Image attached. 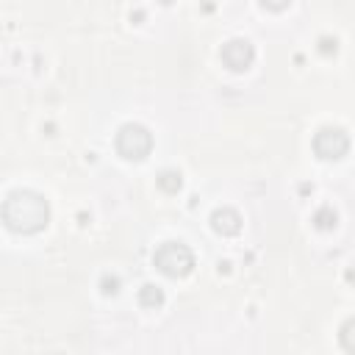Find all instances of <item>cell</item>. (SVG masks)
I'll return each instance as SVG.
<instances>
[{
    "label": "cell",
    "mask_w": 355,
    "mask_h": 355,
    "mask_svg": "<svg viewBox=\"0 0 355 355\" xmlns=\"http://www.w3.org/2000/svg\"><path fill=\"white\" fill-rule=\"evenodd\" d=\"M211 227L219 233V236H236L241 230V216L236 208H216L211 214Z\"/></svg>",
    "instance_id": "6"
},
{
    "label": "cell",
    "mask_w": 355,
    "mask_h": 355,
    "mask_svg": "<svg viewBox=\"0 0 355 355\" xmlns=\"http://www.w3.org/2000/svg\"><path fill=\"white\" fill-rule=\"evenodd\" d=\"M3 222L14 233H39L50 222V202L31 189H14L3 200Z\"/></svg>",
    "instance_id": "1"
},
{
    "label": "cell",
    "mask_w": 355,
    "mask_h": 355,
    "mask_svg": "<svg viewBox=\"0 0 355 355\" xmlns=\"http://www.w3.org/2000/svg\"><path fill=\"white\" fill-rule=\"evenodd\" d=\"M180 172H175V169H164L161 175H158V189L161 191H166V194H175L178 189H180Z\"/></svg>",
    "instance_id": "9"
},
{
    "label": "cell",
    "mask_w": 355,
    "mask_h": 355,
    "mask_svg": "<svg viewBox=\"0 0 355 355\" xmlns=\"http://www.w3.org/2000/svg\"><path fill=\"white\" fill-rule=\"evenodd\" d=\"M338 341H341V347H344V352H349V355H355V316H349V319H344V324L338 327Z\"/></svg>",
    "instance_id": "8"
},
{
    "label": "cell",
    "mask_w": 355,
    "mask_h": 355,
    "mask_svg": "<svg viewBox=\"0 0 355 355\" xmlns=\"http://www.w3.org/2000/svg\"><path fill=\"white\" fill-rule=\"evenodd\" d=\"M114 147L116 153L125 158V161H141L150 155L153 150V133L139 125V122H125L119 130H116V139H114Z\"/></svg>",
    "instance_id": "3"
},
{
    "label": "cell",
    "mask_w": 355,
    "mask_h": 355,
    "mask_svg": "<svg viewBox=\"0 0 355 355\" xmlns=\"http://www.w3.org/2000/svg\"><path fill=\"white\" fill-rule=\"evenodd\" d=\"M116 286H119V280L116 277H103V294H116Z\"/></svg>",
    "instance_id": "11"
},
{
    "label": "cell",
    "mask_w": 355,
    "mask_h": 355,
    "mask_svg": "<svg viewBox=\"0 0 355 355\" xmlns=\"http://www.w3.org/2000/svg\"><path fill=\"white\" fill-rule=\"evenodd\" d=\"M139 305H141V308H150V311L161 308V305H164V291H161L158 286H153V283L141 286V288H139Z\"/></svg>",
    "instance_id": "7"
},
{
    "label": "cell",
    "mask_w": 355,
    "mask_h": 355,
    "mask_svg": "<svg viewBox=\"0 0 355 355\" xmlns=\"http://www.w3.org/2000/svg\"><path fill=\"white\" fill-rule=\"evenodd\" d=\"M349 150V136L344 128L338 125H324L313 133V153L322 158V161H338L344 158Z\"/></svg>",
    "instance_id": "4"
},
{
    "label": "cell",
    "mask_w": 355,
    "mask_h": 355,
    "mask_svg": "<svg viewBox=\"0 0 355 355\" xmlns=\"http://www.w3.org/2000/svg\"><path fill=\"white\" fill-rule=\"evenodd\" d=\"M219 58H222V64H225L227 69H233V72H247V69L252 67V61H255V44H252L250 39H244V36L227 39V42L222 44V50H219Z\"/></svg>",
    "instance_id": "5"
},
{
    "label": "cell",
    "mask_w": 355,
    "mask_h": 355,
    "mask_svg": "<svg viewBox=\"0 0 355 355\" xmlns=\"http://www.w3.org/2000/svg\"><path fill=\"white\" fill-rule=\"evenodd\" d=\"M153 263L166 277H186L194 269L197 261H194V252H191L189 244H183V241H164V244L155 247Z\"/></svg>",
    "instance_id": "2"
},
{
    "label": "cell",
    "mask_w": 355,
    "mask_h": 355,
    "mask_svg": "<svg viewBox=\"0 0 355 355\" xmlns=\"http://www.w3.org/2000/svg\"><path fill=\"white\" fill-rule=\"evenodd\" d=\"M336 211L330 208V205H322L316 214H313V225L319 227V230H330V227H336Z\"/></svg>",
    "instance_id": "10"
}]
</instances>
